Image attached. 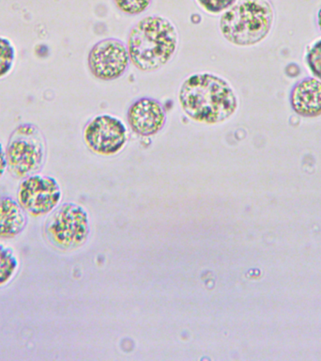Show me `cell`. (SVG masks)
<instances>
[{
    "label": "cell",
    "mask_w": 321,
    "mask_h": 361,
    "mask_svg": "<svg viewBox=\"0 0 321 361\" xmlns=\"http://www.w3.org/2000/svg\"><path fill=\"white\" fill-rule=\"evenodd\" d=\"M180 107L196 123H225L239 107L238 96L229 82L213 73L189 76L179 92Z\"/></svg>",
    "instance_id": "obj_1"
},
{
    "label": "cell",
    "mask_w": 321,
    "mask_h": 361,
    "mask_svg": "<svg viewBox=\"0 0 321 361\" xmlns=\"http://www.w3.org/2000/svg\"><path fill=\"white\" fill-rule=\"evenodd\" d=\"M179 34L173 23L160 16L144 17L130 30L127 49L130 61L142 72H154L173 59Z\"/></svg>",
    "instance_id": "obj_2"
},
{
    "label": "cell",
    "mask_w": 321,
    "mask_h": 361,
    "mask_svg": "<svg viewBox=\"0 0 321 361\" xmlns=\"http://www.w3.org/2000/svg\"><path fill=\"white\" fill-rule=\"evenodd\" d=\"M275 11L268 0H239L222 13L219 28L222 37L237 47H253L272 30Z\"/></svg>",
    "instance_id": "obj_3"
},
{
    "label": "cell",
    "mask_w": 321,
    "mask_h": 361,
    "mask_svg": "<svg viewBox=\"0 0 321 361\" xmlns=\"http://www.w3.org/2000/svg\"><path fill=\"white\" fill-rule=\"evenodd\" d=\"M45 149V140L38 127L19 124L11 133L5 149L8 171L22 180L38 174L44 166Z\"/></svg>",
    "instance_id": "obj_4"
},
{
    "label": "cell",
    "mask_w": 321,
    "mask_h": 361,
    "mask_svg": "<svg viewBox=\"0 0 321 361\" xmlns=\"http://www.w3.org/2000/svg\"><path fill=\"white\" fill-rule=\"evenodd\" d=\"M89 231L87 213L75 203H65L56 208L44 226L48 241L63 250L80 247L86 241Z\"/></svg>",
    "instance_id": "obj_5"
},
{
    "label": "cell",
    "mask_w": 321,
    "mask_h": 361,
    "mask_svg": "<svg viewBox=\"0 0 321 361\" xmlns=\"http://www.w3.org/2000/svg\"><path fill=\"white\" fill-rule=\"evenodd\" d=\"M62 197L61 186L53 177L34 174L23 179L17 202L32 217L47 216L56 210Z\"/></svg>",
    "instance_id": "obj_6"
},
{
    "label": "cell",
    "mask_w": 321,
    "mask_h": 361,
    "mask_svg": "<svg viewBox=\"0 0 321 361\" xmlns=\"http://www.w3.org/2000/svg\"><path fill=\"white\" fill-rule=\"evenodd\" d=\"M130 56L127 45L120 39L107 38L93 45L87 56L92 75L103 81L121 78L128 70Z\"/></svg>",
    "instance_id": "obj_7"
},
{
    "label": "cell",
    "mask_w": 321,
    "mask_h": 361,
    "mask_svg": "<svg viewBox=\"0 0 321 361\" xmlns=\"http://www.w3.org/2000/svg\"><path fill=\"white\" fill-rule=\"evenodd\" d=\"M128 131L120 118L111 115L93 118L84 129V140L95 154L113 155L125 146Z\"/></svg>",
    "instance_id": "obj_8"
},
{
    "label": "cell",
    "mask_w": 321,
    "mask_h": 361,
    "mask_svg": "<svg viewBox=\"0 0 321 361\" xmlns=\"http://www.w3.org/2000/svg\"><path fill=\"white\" fill-rule=\"evenodd\" d=\"M127 120L132 131L140 137L158 134L166 123L163 104L151 97L137 99L129 107Z\"/></svg>",
    "instance_id": "obj_9"
},
{
    "label": "cell",
    "mask_w": 321,
    "mask_h": 361,
    "mask_svg": "<svg viewBox=\"0 0 321 361\" xmlns=\"http://www.w3.org/2000/svg\"><path fill=\"white\" fill-rule=\"evenodd\" d=\"M289 101L293 111L301 117H320L321 81L315 78L301 79L292 87Z\"/></svg>",
    "instance_id": "obj_10"
},
{
    "label": "cell",
    "mask_w": 321,
    "mask_h": 361,
    "mask_svg": "<svg viewBox=\"0 0 321 361\" xmlns=\"http://www.w3.org/2000/svg\"><path fill=\"white\" fill-rule=\"evenodd\" d=\"M17 200L0 197V240L15 238L24 231L27 216Z\"/></svg>",
    "instance_id": "obj_11"
},
{
    "label": "cell",
    "mask_w": 321,
    "mask_h": 361,
    "mask_svg": "<svg viewBox=\"0 0 321 361\" xmlns=\"http://www.w3.org/2000/svg\"><path fill=\"white\" fill-rule=\"evenodd\" d=\"M19 269L18 258L7 245L0 244V288L10 283Z\"/></svg>",
    "instance_id": "obj_12"
},
{
    "label": "cell",
    "mask_w": 321,
    "mask_h": 361,
    "mask_svg": "<svg viewBox=\"0 0 321 361\" xmlns=\"http://www.w3.org/2000/svg\"><path fill=\"white\" fill-rule=\"evenodd\" d=\"M16 51L13 42L0 36V79L6 78L13 69Z\"/></svg>",
    "instance_id": "obj_13"
},
{
    "label": "cell",
    "mask_w": 321,
    "mask_h": 361,
    "mask_svg": "<svg viewBox=\"0 0 321 361\" xmlns=\"http://www.w3.org/2000/svg\"><path fill=\"white\" fill-rule=\"evenodd\" d=\"M306 61L312 75L321 81V39L310 45L307 49Z\"/></svg>",
    "instance_id": "obj_14"
},
{
    "label": "cell",
    "mask_w": 321,
    "mask_h": 361,
    "mask_svg": "<svg viewBox=\"0 0 321 361\" xmlns=\"http://www.w3.org/2000/svg\"><path fill=\"white\" fill-rule=\"evenodd\" d=\"M115 7L126 16H135L145 13L152 0H113Z\"/></svg>",
    "instance_id": "obj_15"
},
{
    "label": "cell",
    "mask_w": 321,
    "mask_h": 361,
    "mask_svg": "<svg viewBox=\"0 0 321 361\" xmlns=\"http://www.w3.org/2000/svg\"><path fill=\"white\" fill-rule=\"evenodd\" d=\"M196 2L206 13L220 14L232 7L237 0H196Z\"/></svg>",
    "instance_id": "obj_16"
},
{
    "label": "cell",
    "mask_w": 321,
    "mask_h": 361,
    "mask_svg": "<svg viewBox=\"0 0 321 361\" xmlns=\"http://www.w3.org/2000/svg\"><path fill=\"white\" fill-rule=\"evenodd\" d=\"M7 169V162H6L5 149H3L1 142H0V179L4 175Z\"/></svg>",
    "instance_id": "obj_17"
},
{
    "label": "cell",
    "mask_w": 321,
    "mask_h": 361,
    "mask_svg": "<svg viewBox=\"0 0 321 361\" xmlns=\"http://www.w3.org/2000/svg\"><path fill=\"white\" fill-rule=\"evenodd\" d=\"M317 20L318 28H320V30L321 32V8H320V11H318Z\"/></svg>",
    "instance_id": "obj_18"
}]
</instances>
